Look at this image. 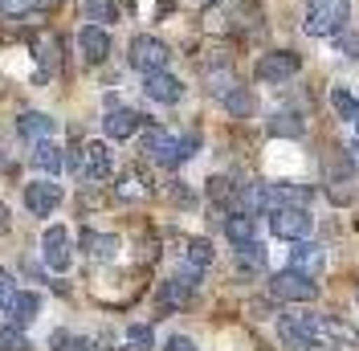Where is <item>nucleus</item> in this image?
I'll list each match as a JSON object with an SVG mask.
<instances>
[{
	"label": "nucleus",
	"instance_id": "obj_28",
	"mask_svg": "<svg viewBox=\"0 0 359 351\" xmlns=\"http://www.w3.org/2000/svg\"><path fill=\"white\" fill-rule=\"evenodd\" d=\"M208 197L217 200V204H237V188H233V180L212 176V180H208Z\"/></svg>",
	"mask_w": 359,
	"mask_h": 351
},
{
	"label": "nucleus",
	"instance_id": "obj_32",
	"mask_svg": "<svg viewBox=\"0 0 359 351\" xmlns=\"http://www.w3.org/2000/svg\"><path fill=\"white\" fill-rule=\"evenodd\" d=\"M21 347H29V343H25V335H21V327H17V323L0 327V351H21Z\"/></svg>",
	"mask_w": 359,
	"mask_h": 351
},
{
	"label": "nucleus",
	"instance_id": "obj_29",
	"mask_svg": "<svg viewBox=\"0 0 359 351\" xmlns=\"http://www.w3.org/2000/svg\"><path fill=\"white\" fill-rule=\"evenodd\" d=\"M237 258H241V270H262L266 265V249L257 241H249V245H237Z\"/></svg>",
	"mask_w": 359,
	"mask_h": 351
},
{
	"label": "nucleus",
	"instance_id": "obj_17",
	"mask_svg": "<svg viewBox=\"0 0 359 351\" xmlns=\"http://www.w3.org/2000/svg\"><path fill=\"white\" fill-rule=\"evenodd\" d=\"M4 310H8V319H13L17 327H29V323L37 319V310H41V298H37L33 290H25V294H13Z\"/></svg>",
	"mask_w": 359,
	"mask_h": 351
},
{
	"label": "nucleus",
	"instance_id": "obj_11",
	"mask_svg": "<svg viewBox=\"0 0 359 351\" xmlns=\"http://www.w3.org/2000/svg\"><path fill=\"white\" fill-rule=\"evenodd\" d=\"M143 90H147V98H151V102H163V107H172V102H180V98H184V82H180V78H172L168 69L147 74V78H143Z\"/></svg>",
	"mask_w": 359,
	"mask_h": 351
},
{
	"label": "nucleus",
	"instance_id": "obj_35",
	"mask_svg": "<svg viewBox=\"0 0 359 351\" xmlns=\"http://www.w3.org/2000/svg\"><path fill=\"white\" fill-rule=\"evenodd\" d=\"M339 53H347V58H359V37H355V33H343V37H339Z\"/></svg>",
	"mask_w": 359,
	"mask_h": 351
},
{
	"label": "nucleus",
	"instance_id": "obj_39",
	"mask_svg": "<svg viewBox=\"0 0 359 351\" xmlns=\"http://www.w3.org/2000/svg\"><path fill=\"white\" fill-rule=\"evenodd\" d=\"M196 4H212V0H196Z\"/></svg>",
	"mask_w": 359,
	"mask_h": 351
},
{
	"label": "nucleus",
	"instance_id": "obj_38",
	"mask_svg": "<svg viewBox=\"0 0 359 351\" xmlns=\"http://www.w3.org/2000/svg\"><path fill=\"white\" fill-rule=\"evenodd\" d=\"M163 351H196V343H192L188 335H172V339H168V347H163Z\"/></svg>",
	"mask_w": 359,
	"mask_h": 351
},
{
	"label": "nucleus",
	"instance_id": "obj_18",
	"mask_svg": "<svg viewBox=\"0 0 359 351\" xmlns=\"http://www.w3.org/2000/svg\"><path fill=\"white\" fill-rule=\"evenodd\" d=\"M33 168H41V172H49V176H57L62 172V164H66V155H62V147L53 143V139H37V147H33Z\"/></svg>",
	"mask_w": 359,
	"mask_h": 351
},
{
	"label": "nucleus",
	"instance_id": "obj_6",
	"mask_svg": "<svg viewBox=\"0 0 359 351\" xmlns=\"http://www.w3.org/2000/svg\"><path fill=\"white\" fill-rule=\"evenodd\" d=\"M269 229H273V237H282V241H302V237H311L314 217L306 208H273Z\"/></svg>",
	"mask_w": 359,
	"mask_h": 351
},
{
	"label": "nucleus",
	"instance_id": "obj_13",
	"mask_svg": "<svg viewBox=\"0 0 359 351\" xmlns=\"http://www.w3.org/2000/svg\"><path fill=\"white\" fill-rule=\"evenodd\" d=\"M78 49H82V58H86L90 66L107 62V53H111V37H107V29H102V25H86V29L78 33Z\"/></svg>",
	"mask_w": 359,
	"mask_h": 351
},
{
	"label": "nucleus",
	"instance_id": "obj_7",
	"mask_svg": "<svg viewBox=\"0 0 359 351\" xmlns=\"http://www.w3.org/2000/svg\"><path fill=\"white\" fill-rule=\"evenodd\" d=\"M57 204H62V184H53V180H33V184H25V208H29L33 217H49Z\"/></svg>",
	"mask_w": 359,
	"mask_h": 351
},
{
	"label": "nucleus",
	"instance_id": "obj_2",
	"mask_svg": "<svg viewBox=\"0 0 359 351\" xmlns=\"http://www.w3.org/2000/svg\"><path fill=\"white\" fill-rule=\"evenodd\" d=\"M347 17H351L347 0H311L302 29H306L311 37H335V33H343Z\"/></svg>",
	"mask_w": 359,
	"mask_h": 351
},
{
	"label": "nucleus",
	"instance_id": "obj_10",
	"mask_svg": "<svg viewBox=\"0 0 359 351\" xmlns=\"http://www.w3.org/2000/svg\"><path fill=\"white\" fill-rule=\"evenodd\" d=\"M290 270H298V274H306V278H318L323 270H327V253H323V245L314 241H294L290 249Z\"/></svg>",
	"mask_w": 359,
	"mask_h": 351
},
{
	"label": "nucleus",
	"instance_id": "obj_9",
	"mask_svg": "<svg viewBox=\"0 0 359 351\" xmlns=\"http://www.w3.org/2000/svg\"><path fill=\"white\" fill-rule=\"evenodd\" d=\"M278 335H282L286 351H314L318 347L314 335H311V314H286V319L278 323Z\"/></svg>",
	"mask_w": 359,
	"mask_h": 351
},
{
	"label": "nucleus",
	"instance_id": "obj_15",
	"mask_svg": "<svg viewBox=\"0 0 359 351\" xmlns=\"http://www.w3.org/2000/svg\"><path fill=\"white\" fill-rule=\"evenodd\" d=\"M82 172H86V180H107V176L114 172V164H111V147L107 143H86L82 147Z\"/></svg>",
	"mask_w": 359,
	"mask_h": 351
},
{
	"label": "nucleus",
	"instance_id": "obj_23",
	"mask_svg": "<svg viewBox=\"0 0 359 351\" xmlns=\"http://www.w3.org/2000/svg\"><path fill=\"white\" fill-rule=\"evenodd\" d=\"M49 351H90V339L74 335V331H53L49 335Z\"/></svg>",
	"mask_w": 359,
	"mask_h": 351
},
{
	"label": "nucleus",
	"instance_id": "obj_30",
	"mask_svg": "<svg viewBox=\"0 0 359 351\" xmlns=\"http://www.w3.org/2000/svg\"><path fill=\"white\" fill-rule=\"evenodd\" d=\"M188 262H192V270H204V265H212V245L204 241V237L188 241Z\"/></svg>",
	"mask_w": 359,
	"mask_h": 351
},
{
	"label": "nucleus",
	"instance_id": "obj_31",
	"mask_svg": "<svg viewBox=\"0 0 359 351\" xmlns=\"http://www.w3.org/2000/svg\"><path fill=\"white\" fill-rule=\"evenodd\" d=\"M151 347H156L151 327H131V331H127V347H123V351H151Z\"/></svg>",
	"mask_w": 359,
	"mask_h": 351
},
{
	"label": "nucleus",
	"instance_id": "obj_3",
	"mask_svg": "<svg viewBox=\"0 0 359 351\" xmlns=\"http://www.w3.org/2000/svg\"><path fill=\"white\" fill-rule=\"evenodd\" d=\"M269 294L282 298V303H314L318 298V286H314V278L298 274V270H282V274L269 278Z\"/></svg>",
	"mask_w": 359,
	"mask_h": 351
},
{
	"label": "nucleus",
	"instance_id": "obj_16",
	"mask_svg": "<svg viewBox=\"0 0 359 351\" xmlns=\"http://www.w3.org/2000/svg\"><path fill=\"white\" fill-rule=\"evenodd\" d=\"M82 253L94 258V262H111L114 253H118V237L114 233H82Z\"/></svg>",
	"mask_w": 359,
	"mask_h": 351
},
{
	"label": "nucleus",
	"instance_id": "obj_33",
	"mask_svg": "<svg viewBox=\"0 0 359 351\" xmlns=\"http://www.w3.org/2000/svg\"><path fill=\"white\" fill-rule=\"evenodd\" d=\"M237 86V78H233V74H229V69H212V74H208V90H212V94H229V90Z\"/></svg>",
	"mask_w": 359,
	"mask_h": 351
},
{
	"label": "nucleus",
	"instance_id": "obj_25",
	"mask_svg": "<svg viewBox=\"0 0 359 351\" xmlns=\"http://www.w3.org/2000/svg\"><path fill=\"white\" fill-rule=\"evenodd\" d=\"M118 197L123 200H143V197H151V188L143 184L139 172H123V180H118Z\"/></svg>",
	"mask_w": 359,
	"mask_h": 351
},
{
	"label": "nucleus",
	"instance_id": "obj_12",
	"mask_svg": "<svg viewBox=\"0 0 359 351\" xmlns=\"http://www.w3.org/2000/svg\"><path fill=\"white\" fill-rule=\"evenodd\" d=\"M192 290H196V270H188V274H180V278H172V282H163V290H159V310L188 307Z\"/></svg>",
	"mask_w": 359,
	"mask_h": 351
},
{
	"label": "nucleus",
	"instance_id": "obj_37",
	"mask_svg": "<svg viewBox=\"0 0 359 351\" xmlns=\"http://www.w3.org/2000/svg\"><path fill=\"white\" fill-rule=\"evenodd\" d=\"M135 8H143V13H147V17H151V13H168V0H135Z\"/></svg>",
	"mask_w": 359,
	"mask_h": 351
},
{
	"label": "nucleus",
	"instance_id": "obj_19",
	"mask_svg": "<svg viewBox=\"0 0 359 351\" xmlns=\"http://www.w3.org/2000/svg\"><path fill=\"white\" fill-rule=\"evenodd\" d=\"M17 131H21L25 139H49V135L57 131V123H53L49 114H41V110H25L21 119H17Z\"/></svg>",
	"mask_w": 359,
	"mask_h": 351
},
{
	"label": "nucleus",
	"instance_id": "obj_21",
	"mask_svg": "<svg viewBox=\"0 0 359 351\" xmlns=\"http://www.w3.org/2000/svg\"><path fill=\"white\" fill-rule=\"evenodd\" d=\"M33 49H37V62H41L45 74H49V69L62 62V45H57V37H53L49 29H41V33L33 37Z\"/></svg>",
	"mask_w": 359,
	"mask_h": 351
},
{
	"label": "nucleus",
	"instance_id": "obj_20",
	"mask_svg": "<svg viewBox=\"0 0 359 351\" xmlns=\"http://www.w3.org/2000/svg\"><path fill=\"white\" fill-rule=\"evenodd\" d=\"M224 237H229L233 245L257 241V220L249 217V213H233V217L224 220Z\"/></svg>",
	"mask_w": 359,
	"mask_h": 351
},
{
	"label": "nucleus",
	"instance_id": "obj_26",
	"mask_svg": "<svg viewBox=\"0 0 359 351\" xmlns=\"http://www.w3.org/2000/svg\"><path fill=\"white\" fill-rule=\"evenodd\" d=\"M269 135H302V119L298 114H290V110H282V114H273L269 119Z\"/></svg>",
	"mask_w": 359,
	"mask_h": 351
},
{
	"label": "nucleus",
	"instance_id": "obj_8",
	"mask_svg": "<svg viewBox=\"0 0 359 351\" xmlns=\"http://www.w3.org/2000/svg\"><path fill=\"white\" fill-rule=\"evenodd\" d=\"M41 253H45V265H49V270L66 274L69 270V233H66V225H49V229H45Z\"/></svg>",
	"mask_w": 359,
	"mask_h": 351
},
{
	"label": "nucleus",
	"instance_id": "obj_4",
	"mask_svg": "<svg viewBox=\"0 0 359 351\" xmlns=\"http://www.w3.org/2000/svg\"><path fill=\"white\" fill-rule=\"evenodd\" d=\"M298 66H302V58L298 53H290V49H273V53H266L262 62H257V82H266V86H282V82H290L294 74H298Z\"/></svg>",
	"mask_w": 359,
	"mask_h": 351
},
{
	"label": "nucleus",
	"instance_id": "obj_22",
	"mask_svg": "<svg viewBox=\"0 0 359 351\" xmlns=\"http://www.w3.org/2000/svg\"><path fill=\"white\" fill-rule=\"evenodd\" d=\"M221 102H224V110H229L233 119H249V114L257 110V102H253V94H249L245 86H233V90L221 98Z\"/></svg>",
	"mask_w": 359,
	"mask_h": 351
},
{
	"label": "nucleus",
	"instance_id": "obj_40",
	"mask_svg": "<svg viewBox=\"0 0 359 351\" xmlns=\"http://www.w3.org/2000/svg\"><path fill=\"white\" fill-rule=\"evenodd\" d=\"M355 127H359V119H355Z\"/></svg>",
	"mask_w": 359,
	"mask_h": 351
},
{
	"label": "nucleus",
	"instance_id": "obj_5",
	"mask_svg": "<svg viewBox=\"0 0 359 351\" xmlns=\"http://www.w3.org/2000/svg\"><path fill=\"white\" fill-rule=\"evenodd\" d=\"M131 66L139 69V74H156V69H168V45L159 41V37H151V33H143V37H135L131 41Z\"/></svg>",
	"mask_w": 359,
	"mask_h": 351
},
{
	"label": "nucleus",
	"instance_id": "obj_1",
	"mask_svg": "<svg viewBox=\"0 0 359 351\" xmlns=\"http://www.w3.org/2000/svg\"><path fill=\"white\" fill-rule=\"evenodd\" d=\"M143 152H147V159H156L159 168H180L196 152V135H172L163 127H151L143 135Z\"/></svg>",
	"mask_w": 359,
	"mask_h": 351
},
{
	"label": "nucleus",
	"instance_id": "obj_27",
	"mask_svg": "<svg viewBox=\"0 0 359 351\" xmlns=\"http://www.w3.org/2000/svg\"><path fill=\"white\" fill-rule=\"evenodd\" d=\"M114 17H118L114 0H86V21H94V25H111Z\"/></svg>",
	"mask_w": 359,
	"mask_h": 351
},
{
	"label": "nucleus",
	"instance_id": "obj_14",
	"mask_svg": "<svg viewBox=\"0 0 359 351\" xmlns=\"http://www.w3.org/2000/svg\"><path fill=\"white\" fill-rule=\"evenodd\" d=\"M102 127H107L111 139H131V135L143 127V114L131 110V107H111L107 110V119H102Z\"/></svg>",
	"mask_w": 359,
	"mask_h": 351
},
{
	"label": "nucleus",
	"instance_id": "obj_24",
	"mask_svg": "<svg viewBox=\"0 0 359 351\" xmlns=\"http://www.w3.org/2000/svg\"><path fill=\"white\" fill-rule=\"evenodd\" d=\"M331 107L339 110V119H351V123L359 119V98L351 94V90L335 86V90H331Z\"/></svg>",
	"mask_w": 359,
	"mask_h": 351
},
{
	"label": "nucleus",
	"instance_id": "obj_34",
	"mask_svg": "<svg viewBox=\"0 0 359 351\" xmlns=\"http://www.w3.org/2000/svg\"><path fill=\"white\" fill-rule=\"evenodd\" d=\"M41 0H0V8L8 13V17H25V13H33Z\"/></svg>",
	"mask_w": 359,
	"mask_h": 351
},
{
	"label": "nucleus",
	"instance_id": "obj_36",
	"mask_svg": "<svg viewBox=\"0 0 359 351\" xmlns=\"http://www.w3.org/2000/svg\"><path fill=\"white\" fill-rule=\"evenodd\" d=\"M8 298H13V274H8V270H0V310L8 307Z\"/></svg>",
	"mask_w": 359,
	"mask_h": 351
}]
</instances>
